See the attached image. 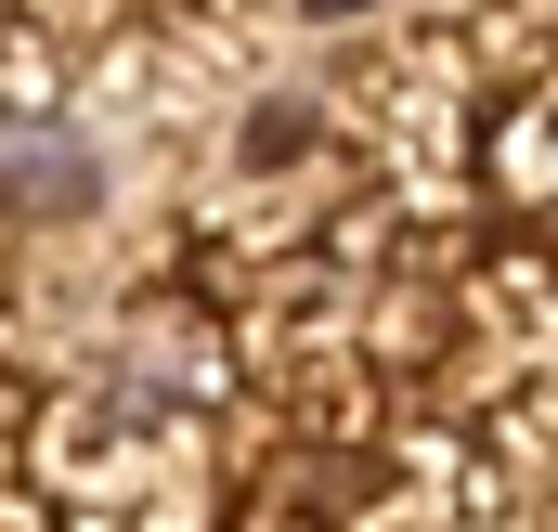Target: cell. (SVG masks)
I'll use <instances>...</instances> for the list:
<instances>
[{"label":"cell","instance_id":"obj_1","mask_svg":"<svg viewBox=\"0 0 558 532\" xmlns=\"http://www.w3.org/2000/svg\"><path fill=\"white\" fill-rule=\"evenodd\" d=\"M78 195H92V156L65 131H39V118L0 131V208H78Z\"/></svg>","mask_w":558,"mask_h":532}]
</instances>
